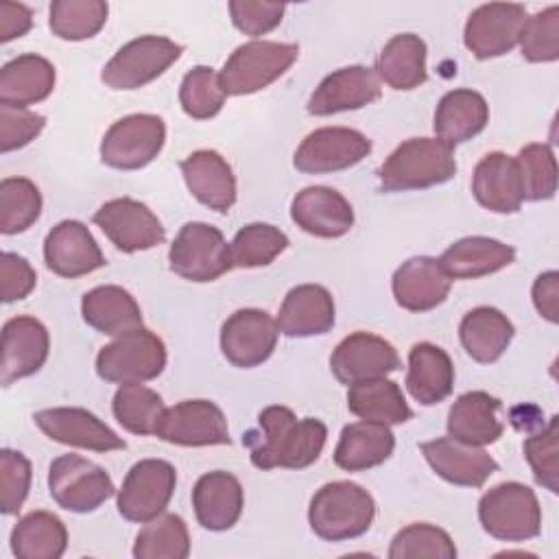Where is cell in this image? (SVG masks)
Listing matches in <instances>:
<instances>
[{
  "mask_svg": "<svg viewBox=\"0 0 559 559\" xmlns=\"http://www.w3.org/2000/svg\"><path fill=\"white\" fill-rule=\"evenodd\" d=\"M44 124H46V118L41 114L0 105V151L9 153L26 146L31 140H35L41 133Z\"/></svg>",
  "mask_w": 559,
  "mask_h": 559,
  "instance_id": "obj_52",
  "label": "cell"
},
{
  "mask_svg": "<svg viewBox=\"0 0 559 559\" xmlns=\"http://www.w3.org/2000/svg\"><path fill=\"white\" fill-rule=\"evenodd\" d=\"M299 57L297 44L253 39L238 46L218 72L227 96L253 94L280 79Z\"/></svg>",
  "mask_w": 559,
  "mask_h": 559,
  "instance_id": "obj_4",
  "label": "cell"
},
{
  "mask_svg": "<svg viewBox=\"0 0 559 559\" xmlns=\"http://www.w3.org/2000/svg\"><path fill=\"white\" fill-rule=\"evenodd\" d=\"M452 280L439 264L428 255L406 260L393 275L391 288L395 301L411 312H426L445 301Z\"/></svg>",
  "mask_w": 559,
  "mask_h": 559,
  "instance_id": "obj_24",
  "label": "cell"
},
{
  "mask_svg": "<svg viewBox=\"0 0 559 559\" xmlns=\"http://www.w3.org/2000/svg\"><path fill=\"white\" fill-rule=\"evenodd\" d=\"M376 74L393 90H415L426 83V44L413 33L391 37L378 55Z\"/></svg>",
  "mask_w": 559,
  "mask_h": 559,
  "instance_id": "obj_37",
  "label": "cell"
},
{
  "mask_svg": "<svg viewBox=\"0 0 559 559\" xmlns=\"http://www.w3.org/2000/svg\"><path fill=\"white\" fill-rule=\"evenodd\" d=\"M155 435L186 448L227 445L231 441L223 411L210 400H183L166 408Z\"/></svg>",
  "mask_w": 559,
  "mask_h": 559,
  "instance_id": "obj_14",
  "label": "cell"
},
{
  "mask_svg": "<svg viewBox=\"0 0 559 559\" xmlns=\"http://www.w3.org/2000/svg\"><path fill=\"white\" fill-rule=\"evenodd\" d=\"M166 367V347L146 328L129 330L105 345L96 356V373L114 384H142Z\"/></svg>",
  "mask_w": 559,
  "mask_h": 559,
  "instance_id": "obj_6",
  "label": "cell"
},
{
  "mask_svg": "<svg viewBox=\"0 0 559 559\" xmlns=\"http://www.w3.org/2000/svg\"><path fill=\"white\" fill-rule=\"evenodd\" d=\"M380 79L367 66H347L328 74L308 100L312 116H332L360 109L380 98Z\"/></svg>",
  "mask_w": 559,
  "mask_h": 559,
  "instance_id": "obj_22",
  "label": "cell"
},
{
  "mask_svg": "<svg viewBox=\"0 0 559 559\" xmlns=\"http://www.w3.org/2000/svg\"><path fill=\"white\" fill-rule=\"evenodd\" d=\"M288 238L269 223H249L229 242L231 264L238 269H253L271 264L284 249Z\"/></svg>",
  "mask_w": 559,
  "mask_h": 559,
  "instance_id": "obj_44",
  "label": "cell"
},
{
  "mask_svg": "<svg viewBox=\"0 0 559 559\" xmlns=\"http://www.w3.org/2000/svg\"><path fill=\"white\" fill-rule=\"evenodd\" d=\"M48 491L61 509L90 513L111 498L116 487L100 465L79 454H61L48 467Z\"/></svg>",
  "mask_w": 559,
  "mask_h": 559,
  "instance_id": "obj_8",
  "label": "cell"
},
{
  "mask_svg": "<svg viewBox=\"0 0 559 559\" xmlns=\"http://www.w3.org/2000/svg\"><path fill=\"white\" fill-rule=\"evenodd\" d=\"M290 216L306 234L319 238L345 236L354 225L349 201L334 188L310 186L297 192L290 205Z\"/></svg>",
  "mask_w": 559,
  "mask_h": 559,
  "instance_id": "obj_23",
  "label": "cell"
},
{
  "mask_svg": "<svg viewBox=\"0 0 559 559\" xmlns=\"http://www.w3.org/2000/svg\"><path fill=\"white\" fill-rule=\"evenodd\" d=\"M92 221L122 253L153 249L166 238V231L159 218L144 203L129 197H120L103 203L96 210Z\"/></svg>",
  "mask_w": 559,
  "mask_h": 559,
  "instance_id": "obj_13",
  "label": "cell"
},
{
  "mask_svg": "<svg viewBox=\"0 0 559 559\" xmlns=\"http://www.w3.org/2000/svg\"><path fill=\"white\" fill-rule=\"evenodd\" d=\"M48 330L35 317H13L2 325L0 382L4 386L39 371L48 358Z\"/></svg>",
  "mask_w": 559,
  "mask_h": 559,
  "instance_id": "obj_19",
  "label": "cell"
},
{
  "mask_svg": "<svg viewBox=\"0 0 559 559\" xmlns=\"http://www.w3.org/2000/svg\"><path fill=\"white\" fill-rule=\"evenodd\" d=\"M478 520L500 542H526L542 531V509L535 491L515 480L500 483L483 493Z\"/></svg>",
  "mask_w": 559,
  "mask_h": 559,
  "instance_id": "obj_5",
  "label": "cell"
},
{
  "mask_svg": "<svg viewBox=\"0 0 559 559\" xmlns=\"http://www.w3.org/2000/svg\"><path fill=\"white\" fill-rule=\"evenodd\" d=\"M395 448V437L386 424L356 421L341 430L334 448V463L345 472H362L384 463Z\"/></svg>",
  "mask_w": 559,
  "mask_h": 559,
  "instance_id": "obj_32",
  "label": "cell"
},
{
  "mask_svg": "<svg viewBox=\"0 0 559 559\" xmlns=\"http://www.w3.org/2000/svg\"><path fill=\"white\" fill-rule=\"evenodd\" d=\"M245 504L240 480L223 469L203 474L192 489V507L197 522L207 531L231 528Z\"/></svg>",
  "mask_w": 559,
  "mask_h": 559,
  "instance_id": "obj_27",
  "label": "cell"
},
{
  "mask_svg": "<svg viewBox=\"0 0 559 559\" xmlns=\"http://www.w3.org/2000/svg\"><path fill=\"white\" fill-rule=\"evenodd\" d=\"M55 66L39 55H20L0 70V105L26 109L50 96Z\"/></svg>",
  "mask_w": 559,
  "mask_h": 559,
  "instance_id": "obj_33",
  "label": "cell"
},
{
  "mask_svg": "<svg viewBox=\"0 0 559 559\" xmlns=\"http://www.w3.org/2000/svg\"><path fill=\"white\" fill-rule=\"evenodd\" d=\"M31 461L17 452L4 448L0 452V511L4 515H15L31 489Z\"/></svg>",
  "mask_w": 559,
  "mask_h": 559,
  "instance_id": "obj_50",
  "label": "cell"
},
{
  "mask_svg": "<svg viewBox=\"0 0 559 559\" xmlns=\"http://www.w3.org/2000/svg\"><path fill=\"white\" fill-rule=\"evenodd\" d=\"M179 168L192 197L210 210L225 214L236 203V177L221 153L194 151L181 159Z\"/></svg>",
  "mask_w": 559,
  "mask_h": 559,
  "instance_id": "obj_25",
  "label": "cell"
},
{
  "mask_svg": "<svg viewBox=\"0 0 559 559\" xmlns=\"http://www.w3.org/2000/svg\"><path fill=\"white\" fill-rule=\"evenodd\" d=\"M39 430L63 445L94 450V452H111L124 450L127 443L118 437L105 421H100L94 413L76 406H59L44 408L33 415Z\"/></svg>",
  "mask_w": 559,
  "mask_h": 559,
  "instance_id": "obj_18",
  "label": "cell"
},
{
  "mask_svg": "<svg viewBox=\"0 0 559 559\" xmlns=\"http://www.w3.org/2000/svg\"><path fill=\"white\" fill-rule=\"evenodd\" d=\"M456 173L454 146L439 138H411L380 166L382 192H406L445 183Z\"/></svg>",
  "mask_w": 559,
  "mask_h": 559,
  "instance_id": "obj_2",
  "label": "cell"
},
{
  "mask_svg": "<svg viewBox=\"0 0 559 559\" xmlns=\"http://www.w3.org/2000/svg\"><path fill=\"white\" fill-rule=\"evenodd\" d=\"M515 260V249L502 240L487 236H467L450 245L439 264L450 280H476L491 275Z\"/></svg>",
  "mask_w": 559,
  "mask_h": 559,
  "instance_id": "obj_29",
  "label": "cell"
},
{
  "mask_svg": "<svg viewBox=\"0 0 559 559\" xmlns=\"http://www.w3.org/2000/svg\"><path fill=\"white\" fill-rule=\"evenodd\" d=\"M389 557L391 559H417V557L454 559L456 546L443 528L428 522H415L395 533L389 548Z\"/></svg>",
  "mask_w": 559,
  "mask_h": 559,
  "instance_id": "obj_45",
  "label": "cell"
},
{
  "mask_svg": "<svg viewBox=\"0 0 559 559\" xmlns=\"http://www.w3.org/2000/svg\"><path fill=\"white\" fill-rule=\"evenodd\" d=\"M526 9L522 4L489 2L474 9L465 22L463 41L478 59H491L507 55L518 46L522 26L526 22Z\"/></svg>",
  "mask_w": 559,
  "mask_h": 559,
  "instance_id": "obj_15",
  "label": "cell"
},
{
  "mask_svg": "<svg viewBox=\"0 0 559 559\" xmlns=\"http://www.w3.org/2000/svg\"><path fill=\"white\" fill-rule=\"evenodd\" d=\"M419 450L437 476L459 487H483L485 480L498 472V463L489 452L454 437L424 441Z\"/></svg>",
  "mask_w": 559,
  "mask_h": 559,
  "instance_id": "obj_20",
  "label": "cell"
},
{
  "mask_svg": "<svg viewBox=\"0 0 559 559\" xmlns=\"http://www.w3.org/2000/svg\"><path fill=\"white\" fill-rule=\"evenodd\" d=\"M489 122L487 100L467 87L450 90L441 96L435 111V133L450 146L478 135Z\"/></svg>",
  "mask_w": 559,
  "mask_h": 559,
  "instance_id": "obj_34",
  "label": "cell"
},
{
  "mask_svg": "<svg viewBox=\"0 0 559 559\" xmlns=\"http://www.w3.org/2000/svg\"><path fill=\"white\" fill-rule=\"evenodd\" d=\"M175 485L177 472L168 461L144 459L127 472L118 489V513L129 522L146 524L166 511Z\"/></svg>",
  "mask_w": 559,
  "mask_h": 559,
  "instance_id": "obj_11",
  "label": "cell"
},
{
  "mask_svg": "<svg viewBox=\"0 0 559 559\" xmlns=\"http://www.w3.org/2000/svg\"><path fill=\"white\" fill-rule=\"evenodd\" d=\"M500 406V400L485 391L463 393L450 406L448 435L463 443L480 448L498 441L504 432V426L496 417Z\"/></svg>",
  "mask_w": 559,
  "mask_h": 559,
  "instance_id": "obj_31",
  "label": "cell"
},
{
  "mask_svg": "<svg viewBox=\"0 0 559 559\" xmlns=\"http://www.w3.org/2000/svg\"><path fill=\"white\" fill-rule=\"evenodd\" d=\"M66 546V524L48 511L26 513L11 531V550L20 559H59Z\"/></svg>",
  "mask_w": 559,
  "mask_h": 559,
  "instance_id": "obj_38",
  "label": "cell"
},
{
  "mask_svg": "<svg viewBox=\"0 0 559 559\" xmlns=\"http://www.w3.org/2000/svg\"><path fill=\"white\" fill-rule=\"evenodd\" d=\"M520 50L533 63L559 59V7L550 4L544 11L526 17L520 33Z\"/></svg>",
  "mask_w": 559,
  "mask_h": 559,
  "instance_id": "obj_48",
  "label": "cell"
},
{
  "mask_svg": "<svg viewBox=\"0 0 559 559\" xmlns=\"http://www.w3.org/2000/svg\"><path fill=\"white\" fill-rule=\"evenodd\" d=\"M376 515V502L367 489L349 480L323 485L310 500L308 522L314 535L325 542L360 537L369 531Z\"/></svg>",
  "mask_w": 559,
  "mask_h": 559,
  "instance_id": "obj_3",
  "label": "cell"
},
{
  "mask_svg": "<svg viewBox=\"0 0 559 559\" xmlns=\"http://www.w3.org/2000/svg\"><path fill=\"white\" fill-rule=\"evenodd\" d=\"M41 214L39 188L26 177L0 181V231L13 236L26 231Z\"/></svg>",
  "mask_w": 559,
  "mask_h": 559,
  "instance_id": "obj_43",
  "label": "cell"
},
{
  "mask_svg": "<svg viewBox=\"0 0 559 559\" xmlns=\"http://www.w3.org/2000/svg\"><path fill=\"white\" fill-rule=\"evenodd\" d=\"M400 367L395 347L378 334L354 332L345 336L330 356V369L341 384L384 378Z\"/></svg>",
  "mask_w": 559,
  "mask_h": 559,
  "instance_id": "obj_17",
  "label": "cell"
},
{
  "mask_svg": "<svg viewBox=\"0 0 559 559\" xmlns=\"http://www.w3.org/2000/svg\"><path fill=\"white\" fill-rule=\"evenodd\" d=\"M81 314L90 328L107 336H120L129 330L142 328L138 301L129 290L114 284L87 290L81 299Z\"/></svg>",
  "mask_w": 559,
  "mask_h": 559,
  "instance_id": "obj_35",
  "label": "cell"
},
{
  "mask_svg": "<svg viewBox=\"0 0 559 559\" xmlns=\"http://www.w3.org/2000/svg\"><path fill=\"white\" fill-rule=\"evenodd\" d=\"M260 432L242 439L251 450V463L260 469H304L312 465L325 445L328 428L321 419L297 415L286 406H266L258 415Z\"/></svg>",
  "mask_w": 559,
  "mask_h": 559,
  "instance_id": "obj_1",
  "label": "cell"
},
{
  "mask_svg": "<svg viewBox=\"0 0 559 559\" xmlns=\"http://www.w3.org/2000/svg\"><path fill=\"white\" fill-rule=\"evenodd\" d=\"M225 92L221 87L218 74L207 66L192 68L179 87L181 109L194 120H207L216 116L225 103Z\"/></svg>",
  "mask_w": 559,
  "mask_h": 559,
  "instance_id": "obj_47",
  "label": "cell"
},
{
  "mask_svg": "<svg viewBox=\"0 0 559 559\" xmlns=\"http://www.w3.org/2000/svg\"><path fill=\"white\" fill-rule=\"evenodd\" d=\"M557 452H559V417L555 415L550 417L546 428L524 439V456L533 469L535 480L552 493L559 491Z\"/></svg>",
  "mask_w": 559,
  "mask_h": 559,
  "instance_id": "obj_49",
  "label": "cell"
},
{
  "mask_svg": "<svg viewBox=\"0 0 559 559\" xmlns=\"http://www.w3.org/2000/svg\"><path fill=\"white\" fill-rule=\"evenodd\" d=\"M183 52L168 37L142 35L124 44L103 68V83L111 90H138L164 74Z\"/></svg>",
  "mask_w": 559,
  "mask_h": 559,
  "instance_id": "obj_9",
  "label": "cell"
},
{
  "mask_svg": "<svg viewBox=\"0 0 559 559\" xmlns=\"http://www.w3.org/2000/svg\"><path fill=\"white\" fill-rule=\"evenodd\" d=\"M533 304L537 312L550 321H559V273L557 271H546L537 275L533 284Z\"/></svg>",
  "mask_w": 559,
  "mask_h": 559,
  "instance_id": "obj_54",
  "label": "cell"
},
{
  "mask_svg": "<svg viewBox=\"0 0 559 559\" xmlns=\"http://www.w3.org/2000/svg\"><path fill=\"white\" fill-rule=\"evenodd\" d=\"M286 4L266 2V0H231L229 13L231 22L245 35L258 37L273 31L284 17Z\"/></svg>",
  "mask_w": 559,
  "mask_h": 559,
  "instance_id": "obj_51",
  "label": "cell"
},
{
  "mask_svg": "<svg viewBox=\"0 0 559 559\" xmlns=\"http://www.w3.org/2000/svg\"><path fill=\"white\" fill-rule=\"evenodd\" d=\"M170 271L190 282H214L229 269V245L218 227L207 223H186L168 251Z\"/></svg>",
  "mask_w": 559,
  "mask_h": 559,
  "instance_id": "obj_7",
  "label": "cell"
},
{
  "mask_svg": "<svg viewBox=\"0 0 559 559\" xmlns=\"http://www.w3.org/2000/svg\"><path fill=\"white\" fill-rule=\"evenodd\" d=\"M472 192L476 201L496 214H513L524 201L515 157L500 151L487 153L474 168Z\"/></svg>",
  "mask_w": 559,
  "mask_h": 559,
  "instance_id": "obj_26",
  "label": "cell"
},
{
  "mask_svg": "<svg viewBox=\"0 0 559 559\" xmlns=\"http://www.w3.org/2000/svg\"><path fill=\"white\" fill-rule=\"evenodd\" d=\"M118 424L133 435H155L164 415V400L157 391L144 384H120L111 402Z\"/></svg>",
  "mask_w": 559,
  "mask_h": 559,
  "instance_id": "obj_41",
  "label": "cell"
},
{
  "mask_svg": "<svg viewBox=\"0 0 559 559\" xmlns=\"http://www.w3.org/2000/svg\"><path fill=\"white\" fill-rule=\"evenodd\" d=\"M371 153V140L349 127H323L304 138L295 151V168L306 175H323L356 166Z\"/></svg>",
  "mask_w": 559,
  "mask_h": 559,
  "instance_id": "obj_12",
  "label": "cell"
},
{
  "mask_svg": "<svg viewBox=\"0 0 559 559\" xmlns=\"http://www.w3.org/2000/svg\"><path fill=\"white\" fill-rule=\"evenodd\" d=\"M275 319L258 308H242L229 314L221 328L223 356L240 369L262 365L275 349L277 343Z\"/></svg>",
  "mask_w": 559,
  "mask_h": 559,
  "instance_id": "obj_16",
  "label": "cell"
},
{
  "mask_svg": "<svg viewBox=\"0 0 559 559\" xmlns=\"http://www.w3.org/2000/svg\"><path fill=\"white\" fill-rule=\"evenodd\" d=\"M406 389L424 406L443 402L454 389V365L445 349L432 343H415L408 352Z\"/></svg>",
  "mask_w": 559,
  "mask_h": 559,
  "instance_id": "obj_30",
  "label": "cell"
},
{
  "mask_svg": "<svg viewBox=\"0 0 559 559\" xmlns=\"http://www.w3.org/2000/svg\"><path fill=\"white\" fill-rule=\"evenodd\" d=\"M190 535L186 522L175 513H162L140 528L133 544L135 559H186Z\"/></svg>",
  "mask_w": 559,
  "mask_h": 559,
  "instance_id": "obj_40",
  "label": "cell"
},
{
  "mask_svg": "<svg viewBox=\"0 0 559 559\" xmlns=\"http://www.w3.org/2000/svg\"><path fill=\"white\" fill-rule=\"evenodd\" d=\"M37 275L26 258L2 251L0 255V297L4 304L24 299L35 288Z\"/></svg>",
  "mask_w": 559,
  "mask_h": 559,
  "instance_id": "obj_53",
  "label": "cell"
},
{
  "mask_svg": "<svg viewBox=\"0 0 559 559\" xmlns=\"http://www.w3.org/2000/svg\"><path fill=\"white\" fill-rule=\"evenodd\" d=\"M46 266L61 277H81L105 264L92 231L81 221H61L44 240Z\"/></svg>",
  "mask_w": 559,
  "mask_h": 559,
  "instance_id": "obj_21",
  "label": "cell"
},
{
  "mask_svg": "<svg viewBox=\"0 0 559 559\" xmlns=\"http://www.w3.org/2000/svg\"><path fill=\"white\" fill-rule=\"evenodd\" d=\"M347 408L369 421L380 424H404L413 417L402 389L386 378H373L365 382L349 384L347 391Z\"/></svg>",
  "mask_w": 559,
  "mask_h": 559,
  "instance_id": "obj_39",
  "label": "cell"
},
{
  "mask_svg": "<svg viewBox=\"0 0 559 559\" xmlns=\"http://www.w3.org/2000/svg\"><path fill=\"white\" fill-rule=\"evenodd\" d=\"M33 26V13L20 2H0V41L7 44L22 37Z\"/></svg>",
  "mask_w": 559,
  "mask_h": 559,
  "instance_id": "obj_55",
  "label": "cell"
},
{
  "mask_svg": "<svg viewBox=\"0 0 559 559\" xmlns=\"http://www.w3.org/2000/svg\"><path fill=\"white\" fill-rule=\"evenodd\" d=\"M166 140V124L155 114H131L116 120L103 142V164L118 170H138L151 164Z\"/></svg>",
  "mask_w": 559,
  "mask_h": 559,
  "instance_id": "obj_10",
  "label": "cell"
},
{
  "mask_svg": "<svg viewBox=\"0 0 559 559\" xmlns=\"http://www.w3.org/2000/svg\"><path fill=\"white\" fill-rule=\"evenodd\" d=\"M515 330L513 323L498 308L478 306L469 310L459 325V338L463 349L476 362H493L509 347Z\"/></svg>",
  "mask_w": 559,
  "mask_h": 559,
  "instance_id": "obj_36",
  "label": "cell"
},
{
  "mask_svg": "<svg viewBox=\"0 0 559 559\" xmlns=\"http://www.w3.org/2000/svg\"><path fill=\"white\" fill-rule=\"evenodd\" d=\"M286 336H317L334 325V299L319 284H301L288 290L275 319Z\"/></svg>",
  "mask_w": 559,
  "mask_h": 559,
  "instance_id": "obj_28",
  "label": "cell"
},
{
  "mask_svg": "<svg viewBox=\"0 0 559 559\" xmlns=\"http://www.w3.org/2000/svg\"><path fill=\"white\" fill-rule=\"evenodd\" d=\"M107 2L103 0H55L50 4V31L59 39L81 41L94 37L107 22Z\"/></svg>",
  "mask_w": 559,
  "mask_h": 559,
  "instance_id": "obj_42",
  "label": "cell"
},
{
  "mask_svg": "<svg viewBox=\"0 0 559 559\" xmlns=\"http://www.w3.org/2000/svg\"><path fill=\"white\" fill-rule=\"evenodd\" d=\"M524 201H546L557 192V159L548 144H526L515 157Z\"/></svg>",
  "mask_w": 559,
  "mask_h": 559,
  "instance_id": "obj_46",
  "label": "cell"
}]
</instances>
